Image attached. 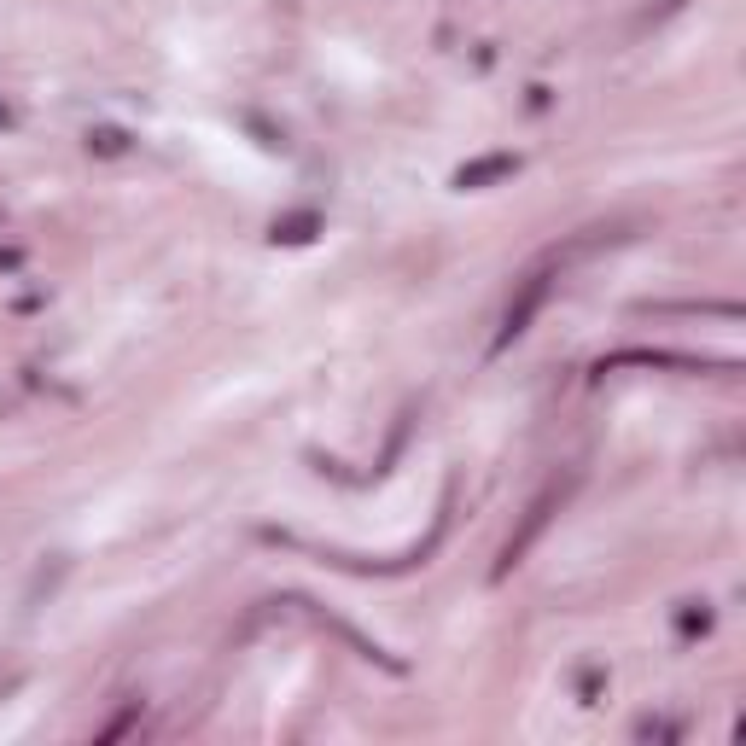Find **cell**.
<instances>
[{"mask_svg":"<svg viewBox=\"0 0 746 746\" xmlns=\"http://www.w3.org/2000/svg\"><path fill=\"white\" fill-rule=\"evenodd\" d=\"M6 123H12V117H6V105H0V129H6Z\"/></svg>","mask_w":746,"mask_h":746,"instance_id":"1","label":"cell"}]
</instances>
